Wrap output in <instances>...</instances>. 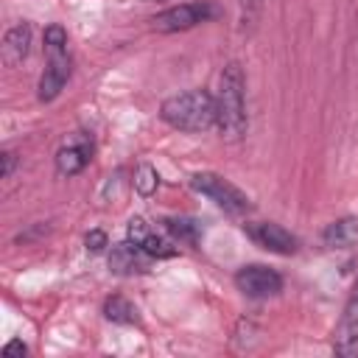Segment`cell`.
I'll use <instances>...</instances> for the list:
<instances>
[{
  "mask_svg": "<svg viewBox=\"0 0 358 358\" xmlns=\"http://www.w3.org/2000/svg\"><path fill=\"white\" fill-rule=\"evenodd\" d=\"M215 112H218L215 129L221 131V137L229 143L243 140L249 129V115H246V76L238 62H227L218 76Z\"/></svg>",
  "mask_w": 358,
  "mask_h": 358,
  "instance_id": "6da1fadb",
  "label": "cell"
},
{
  "mask_svg": "<svg viewBox=\"0 0 358 358\" xmlns=\"http://www.w3.org/2000/svg\"><path fill=\"white\" fill-rule=\"evenodd\" d=\"M159 117H162V123H168L176 131L201 134V131L215 126V117H218L215 95L210 90H204V87H193V90L176 92V95L162 101Z\"/></svg>",
  "mask_w": 358,
  "mask_h": 358,
  "instance_id": "7a4b0ae2",
  "label": "cell"
},
{
  "mask_svg": "<svg viewBox=\"0 0 358 358\" xmlns=\"http://www.w3.org/2000/svg\"><path fill=\"white\" fill-rule=\"evenodd\" d=\"M190 187L201 196H207L218 210H224L227 215H249L252 213V201L249 196L232 185L229 179H224L221 173H213V171H199L190 176Z\"/></svg>",
  "mask_w": 358,
  "mask_h": 358,
  "instance_id": "3957f363",
  "label": "cell"
},
{
  "mask_svg": "<svg viewBox=\"0 0 358 358\" xmlns=\"http://www.w3.org/2000/svg\"><path fill=\"white\" fill-rule=\"evenodd\" d=\"M221 14V8L213 0H190V3H179L171 6L159 14L151 17V28L159 34H179V31H190L201 22H210Z\"/></svg>",
  "mask_w": 358,
  "mask_h": 358,
  "instance_id": "277c9868",
  "label": "cell"
},
{
  "mask_svg": "<svg viewBox=\"0 0 358 358\" xmlns=\"http://www.w3.org/2000/svg\"><path fill=\"white\" fill-rule=\"evenodd\" d=\"M330 350L338 358H358V277L341 305L338 322L330 336Z\"/></svg>",
  "mask_w": 358,
  "mask_h": 358,
  "instance_id": "5b68a950",
  "label": "cell"
},
{
  "mask_svg": "<svg viewBox=\"0 0 358 358\" xmlns=\"http://www.w3.org/2000/svg\"><path fill=\"white\" fill-rule=\"evenodd\" d=\"M243 232L249 235V241L271 255H296L299 252V238L294 232H288L282 224H274V221H246L243 224Z\"/></svg>",
  "mask_w": 358,
  "mask_h": 358,
  "instance_id": "8992f818",
  "label": "cell"
},
{
  "mask_svg": "<svg viewBox=\"0 0 358 358\" xmlns=\"http://www.w3.org/2000/svg\"><path fill=\"white\" fill-rule=\"evenodd\" d=\"M235 285L241 294L252 299H268L282 291V274L263 263H249L235 271Z\"/></svg>",
  "mask_w": 358,
  "mask_h": 358,
  "instance_id": "52a82bcc",
  "label": "cell"
},
{
  "mask_svg": "<svg viewBox=\"0 0 358 358\" xmlns=\"http://www.w3.org/2000/svg\"><path fill=\"white\" fill-rule=\"evenodd\" d=\"M70 73H73V59L67 50H50L48 53V64L39 76V84H36V98L42 103H50L62 95V90L67 87L70 81Z\"/></svg>",
  "mask_w": 358,
  "mask_h": 358,
  "instance_id": "ba28073f",
  "label": "cell"
},
{
  "mask_svg": "<svg viewBox=\"0 0 358 358\" xmlns=\"http://www.w3.org/2000/svg\"><path fill=\"white\" fill-rule=\"evenodd\" d=\"M126 241L137 243L151 260H165V257H173L176 255V246L171 238H165L162 232H157V227H151L145 218L134 215L129 218L126 224Z\"/></svg>",
  "mask_w": 358,
  "mask_h": 358,
  "instance_id": "9c48e42d",
  "label": "cell"
},
{
  "mask_svg": "<svg viewBox=\"0 0 358 358\" xmlns=\"http://www.w3.org/2000/svg\"><path fill=\"white\" fill-rule=\"evenodd\" d=\"M90 159H92V143H90L87 137H76L73 143L62 145V148L56 151V157H53L56 171H59L62 176H76V173H81V171L90 165Z\"/></svg>",
  "mask_w": 358,
  "mask_h": 358,
  "instance_id": "30bf717a",
  "label": "cell"
},
{
  "mask_svg": "<svg viewBox=\"0 0 358 358\" xmlns=\"http://www.w3.org/2000/svg\"><path fill=\"white\" fill-rule=\"evenodd\" d=\"M151 263V257L131 241H120L109 249V268L115 274H140L145 271Z\"/></svg>",
  "mask_w": 358,
  "mask_h": 358,
  "instance_id": "8fae6325",
  "label": "cell"
},
{
  "mask_svg": "<svg viewBox=\"0 0 358 358\" xmlns=\"http://www.w3.org/2000/svg\"><path fill=\"white\" fill-rule=\"evenodd\" d=\"M322 243L327 249H352L358 246V215H344L330 221L322 229Z\"/></svg>",
  "mask_w": 358,
  "mask_h": 358,
  "instance_id": "7c38bea8",
  "label": "cell"
},
{
  "mask_svg": "<svg viewBox=\"0 0 358 358\" xmlns=\"http://www.w3.org/2000/svg\"><path fill=\"white\" fill-rule=\"evenodd\" d=\"M28 48H31V25L28 22H17L6 31L3 36V62L8 67L20 64L25 56H28Z\"/></svg>",
  "mask_w": 358,
  "mask_h": 358,
  "instance_id": "4fadbf2b",
  "label": "cell"
},
{
  "mask_svg": "<svg viewBox=\"0 0 358 358\" xmlns=\"http://www.w3.org/2000/svg\"><path fill=\"white\" fill-rule=\"evenodd\" d=\"M103 316L115 324H140V310L134 302H129L126 296L115 294V296H106L103 302Z\"/></svg>",
  "mask_w": 358,
  "mask_h": 358,
  "instance_id": "5bb4252c",
  "label": "cell"
},
{
  "mask_svg": "<svg viewBox=\"0 0 358 358\" xmlns=\"http://www.w3.org/2000/svg\"><path fill=\"white\" fill-rule=\"evenodd\" d=\"M165 229L173 235L179 243H199V224L190 218H165Z\"/></svg>",
  "mask_w": 358,
  "mask_h": 358,
  "instance_id": "9a60e30c",
  "label": "cell"
},
{
  "mask_svg": "<svg viewBox=\"0 0 358 358\" xmlns=\"http://www.w3.org/2000/svg\"><path fill=\"white\" fill-rule=\"evenodd\" d=\"M157 187H159V173H157V168L148 165V162H140L137 171H134V190H137L140 196H151Z\"/></svg>",
  "mask_w": 358,
  "mask_h": 358,
  "instance_id": "2e32d148",
  "label": "cell"
},
{
  "mask_svg": "<svg viewBox=\"0 0 358 358\" xmlns=\"http://www.w3.org/2000/svg\"><path fill=\"white\" fill-rule=\"evenodd\" d=\"M260 8H263V0H238V11H241V28L243 31H252L257 17H260Z\"/></svg>",
  "mask_w": 358,
  "mask_h": 358,
  "instance_id": "e0dca14e",
  "label": "cell"
},
{
  "mask_svg": "<svg viewBox=\"0 0 358 358\" xmlns=\"http://www.w3.org/2000/svg\"><path fill=\"white\" fill-rule=\"evenodd\" d=\"M42 42H45V50H67V31L62 25H48L45 34H42Z\"/></svg>",
  "mask_w": 358,
  "mask_h": 358,
  "instance_id": "ac0fdd59",
  "label": "cell"
},
{
  "mask_svg": "<svg viewBox=\"0 0 358 358\" xmlns=\"http://www.w3.org/2000/svg\"><path fill=\"white\" fill-rule=\"evenodd\" d=\"M84 246H87V252L101 255V252H106L109 238H106V232H103V229H90V232L84 235Z\"/></svg>",
  "mask_w": 358,
  "mask_h": 358,
  "instance_id": "d6986e66",
  "label": "cell"
},
{
  "mask_svg": "<svg viewBox=\"0 0 358 358\" xmlns=\"http://www.w3.org/2000/svg\"><path fill=\"white\" fill-rule=\"evenodd\" d=\"M0 176L3 179H11V173H14V168H17V154L11 151V148H6L3 154H0Z\"/></svg>",
  "mask_w": 358,
  "mask_h": 358,
  "instance_id": "ffe728a7",
  "label": "cell"
},
{
  "mask_svg": "<svg viewBox=\"0 0 358 358\" xmlns=\"http://www.w3.org/2000/svg\"><path fill=\"white\" fill-rule=\"evenodd\" d=\"M25 352H28V347H25L22 341H17V338L3 347V355H25Z\"/></svg>",
  "mask_w": 358,
  "mask_h": 358,
  "instance_id": "44dd1931",
  "label": "cell"
},
{
  "mask_svg": "<svg viewBox=\"0 0 358 358\" xmlns=\"http://www.w3.org/2000/svg\"><path fill=\"white\" fill-rule=\"evenodd\" d=\"M151 3H168V0H151Z\"/></svg>",
  "mask_w": 358,
  "mask_h": 358,
  "instance_id": "7402d4cb",
  "label": "cell"
}]
</instances>
